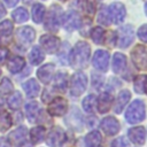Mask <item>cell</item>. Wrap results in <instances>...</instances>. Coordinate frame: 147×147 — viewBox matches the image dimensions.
I'll return each instance as SVG.
<instances>
[{
	"label": "cell",
	"mask_w": 147,
	"mask_h": 147,
	"mask_svg": "<svg viewBox=\"0 0 147 147\" xmlns=\"http://www.w3.org/2000/svg\"><path fill=\"white\" fill-rule=\"evenodd\" d=\"M48 114L52 116H62L68 110V102L63 98H55L48 105Z\"/></svg>",
	"instance_id": "8992f818"
},
{
	"label": "cell",
	"mask_w": 147,
	"mask_h": 147,
	"mask_svg": "<svg viewBox=\"0 0 147 147\" xmlns=\"http://www.w3.org/2000/svg\"><path fill=\"white\" fill-rule=\"evenodd\" d=\"M145 118V105L141 100H134L125 113V119L131 124H137Z\"/></svg>",
	"instance_id": "7a4b0ae2"
},
{
	"label": "cell",
	"mask_w": 147,
	"mask_h": 147,
	"mask_svg": "<svg viewBox=\"0 0 147 147\" xmlns=\"http://www.w3.org/2000/svg\"><path fill=\"white\" fill-rule=\"evenodd\" d=\"M44 57H45V56H44L42 52L40 51V48H39L38 46L32 47V49H31V52H30V55H29V60H30L31 64H33V65L40 64V63L44 61Z\"/></svg>",
	"instance_id": "83f0119b"
},
{
	"label": "cell",
	"mask_w": 147,
	"mask_h": 147,
	"mask_svg": "<svg viewBox=\"0 0 147 147\" xmlns=\"http://www.w3.org/2000/svg\"><path fill=\"white\" fill-rule=\"evenodd\" d=\"M22 105V95L20 92H14V94L8 99V106L11 109H18Z\"/></svg>",
	"instance_id": "e575fe53"
},
{
	"label": "cell",
	"mask_w": 147,
	"mask_h": 147,
	"mask_svg": "<svg viewBox=\"0 0 147 147\" xmlns=\"http://www.w3.org/2000/svg\"><path fill=\"white\" fill-rule=\"evenodd\" d=\"M127 134L130 140L136 145H142L145 142V129L141 126L130 129Z\"/></svg>",
	"instance_id": "d6986e66"
},
{
	"label": "cell",
	"mask_w": 147,
	"mask_h": 147,
	"mask_svg": "<svg viewBox=\"0 0 147 147\" xmlns=\"http://www.w3.org/2000/svg\"><path fill=\"white\" fill-rule=\"evenodd\" d=\"M117 36H118V46L121 48H125L133 41V29L131 28V25H125L118 30Z\"/></svg>",
	"instance_id": "30bf717a"
},
{
	"label": "cell",
	"mask_w": 147,
	"mask_h": 147,
	"mask_svg": "<svg viewBox=\"0 0 147 147\" xmlns=\"http://www.w3.org/2000/svg\"><path fill=\"white\" fill-rule=\"evenodd\" d=\"M126 67V57L121 53H116L113 57V70L115 74H121Z\"/></svg>",
	"instance_id": "603a6c76"
},
{
	"label": "cell",
	"mask_w": 147,
	"mask_h": 147,
	"mask_svg": "<svg viewBox=\"0 0 147 147\" xmlns=\"http://www.w3.org/2000/svg\"><path fill=\"white\" fill-rule=\"evenodd\" d=\"M70 93L74 96L80 95L85 92L87 86V77L83 72H76L70 78Z\"/></svg>",
	"instance_id": "3957f363"
},
{
	"label": "cell",
	"mask_w": 147,
	"mask_h": 147,
	"mask_svg": "<svg viewBox=\"0 0 147 147\" xmlns=\"http://www.w3.org/2000/svg\"><path fill=\"white\" fill-rule=\"evenodd\" d=\"M133 88L137 93H145L147 92V75H140L134 78Z\"/></svg>",
	"instance_id": "484cf974"
},
{
	"label": "cell",
	"mask_w": 147,
	"mask_h": 147,
	"mask_svg": "<svg viewBox=\"0 0 147 147\" xmlns=\"http://www.w3.org/2000/svg\"><path fill=\"white\" fill-rule=\"evenodd\" d=\"M7 56H8V51L6 48H1L0 47V64H2L5 62Z\"/></svg>",
	"instance_id": "ab89813d"
},
{
	"label": "cell",
	"mask_w": 147,
	"mask_h": 147,
	"mask_svg": "<svg viewBox=\"0 0 147 147\" xmlns=\"http://www.w3.org/2000/svg\"><path fill=\"white\" fill-rule=\"evenodd\" d=\"M98 21L105 25H108L110 23V20H109V16L106 14V11H101L99 14V17H98Z\"/></svg>",
	"instance_id": "f35d334b"
},
{
	"label": "cell",
	"mask_w": 147,
	"mask_h": 147,
	"mask_svg": "<svg viewBox=\"0 0 147 147\" xmlns=\"http://www.w3.org/2000/svg\"><path fill=\"white\" fill-rule=\"evenodd\" d=\"M5 15H6V9L2 6V3H0V18H2Z\"/></svg>",
	"instance_id": "7bdbcfd3"
},
{
	"label": "cell",
	"mask_w": 147,
	"mask_h": 147,
	"mask_svg": "<svg viewBox=\"0 0 147 147\" xmlns=\"http://www.w3.org/2000/svg\"><path fill=\"white\" fill-rule=\"evenodd\" d=\"M13 33V22L5 20L0 23V46L7 45L11 39Z\"/></svg>",
	"instance_id": "4fadbf2b"
},
{
	"label": "cell",
	"mask_w": 147,
	"mask_h": 147,
	"mask_svg": "<svg viewBox=\"0 0 147 147\" xmlns=\"http://www.w3.org/2000/svg\"><path fill=\"white\" fill-rule=\"evenodd\" d=\"M138 37L144 42H147V24L141 25L139 28V30H138Z\"/></svg>",
	"instance_id": "74e56055"
},
{
	"label": "cell",
	"mask_w": 147,
	"mask_h": 147,
	"mask_svg": "<svg viewBox=\"0 0 147 147\" xmlns=\"http://www.w3.org/2000/svg\"><path fill=\"white\" fill-rule=\"evenodd\" d=\"M45 138V127L44 126H36L30 131V139L32 144H39Z\"/></svg>",
	"instance_id": "4316f807"
},
{
	"label": "cell",
	"mask_w": 147,
	"mask_h": 147,
	"mask_svg": "<svg viewBox=\"0 0 147 147\" xmlns=\"http://www.w3.org/2000/svg\"><path fill=\"white\" fill-rule=\"evenodd\" d=\"M91 38L95 44H102L103 39H105V30L102 28H93L92 32H91Z\"/></svg>",
	"instance_id": "836d02e7"
},
{
	"label": "cell",
	"mask_w": 147,
	"mask_h": 147,
	"mask_svg": "<svg viewBox=\"0 0 147 147\" xmlns=\"http://www.w3.org/2000/svg\"><path fill=\"white\" fill-rule=\"evenodd\" d=\"M53 74H54V64H52V63L44 64L41 68H39V70L37 72L38 78L42 84H49L51 79L53 77Z\"/></svg>",
	"instance_id": "9a60e30c"
},
{
	"label": "cell",
	"mask_w": 147,
	"mask_h": 147,
	"mask_svg": "<svg viewBox=\"0 0 147 147\" xmlns=\"http://www.w3.org/2000/svg\"><path fill=\"white\" fill-rule=\"evenodd\" d=\"M109 17L111 18V21L116 24H119L124 21L125 17V7L124 5H122L121 2H114L109 6Z\"/></svg>",
	"instance_id": "9c48e42d"
},
{
	"label": "cell",
	"mask_w": 147,
	"mask_h": 147,
	"mask_svg": "<svg viewBox=\"0 0 147 147\" xmlns=\"http://www.w3.org/2000/svg\"><path fill=\"white\" fill-rule=\"evenodd\" d=\"M45 14V7L41 3H36L32 6V20L36 23H40L44 18Z\"/></svg>",
	"instance_id": "f546056e"
},
{
	"label": "cell",
	"mask_w": 147,
	"mask_h": 147,
	"mask_svg": "<svg viewBox=\"0 0 147 147\" xmlns=\"http://www.w3.org/2000/svg\"><path fill=\"white\" fill-rule=\"evenodd\" d=\"M92 63H93L94 68H96L98 70L106 71L108 69V64H109V53L103 49L96 51L93 55Z\"/></svg>",
	"instance_id": "52a82bcc"
},
{
	"label": "cell",
	"mask_w": 147,
	"mask_h": 147,
	"mask_svg": "<svg viewBox=\"0 0 147 147\" xmlns=\"http://www.w3.org/2000/svg\"><path fill=\"white\" fill-rule=\"evenodd\" d=\"M40 45L47 53H55L60 48V39L51 36V34H44L40 37Z\"/></svg>",
	"instance_id": "ba28073f"
},
{
	"label": "cell",
	"mask_w": 147,
	"mask_h": 147,
	"mask_svg": "<svg viewBox=\"0 0 147 147\" xmlns=\"http://www.w3.org/2000/svg\"><path fill=\"white\" fill-rule=\"evenodd\" d=\"M96 102H98V100H96L95 95H93V94L87 95L83 100V108H84V110L86 113H94L95 109H96Z\"/></svg>",
	"instance_id": "f1b7e54d"
},
{
	"label": "cell",
	"mask_w": 147,
	"mask_h": 147,
	"mask_svg": "<svg viewBox=\"0 0 147 147\" xmlns=\"http://www.w3.org/2000/svg\"><path fill=\"white\" fill-rule=\"evenodd\" d=\"M26 127L25 126H20L9 134V141H11L13 145L15 146H21L24 144L25 138H26Z\"/></svg>",
	"instance_id": "e0dca14e"
},
{
	"label": "cell",
	"mask_w": 147,
	"mask_h": 147,
	"mask_svg": "<svg viewBox=\"0 0 147 147\" xmlns=\"http://www.w3.org/2000/svg\"><path fill=\"white\" fill-rule=\"evenodd\" d=\"M90 57V46L85 41H78L76 44L75 51L71 54V63L74 65H78L84 68Z\"/></svg>",
	"instance_id": "6da1fadb"
},
{
	"label": "cell",
	"mask_w": 147,
	"mask_h": 147,
	"mask_svg": "<svg viewBox=\"0 0 147 147\" xmlns=\"http://www.w3.org/2000/svg\"><path fill=\"white\" fill-rule=\"evenodd\" d=\"M11 16H13V18H14V21L16 23H23V22L28 21V18H29L28 11L24 8H17V9H15L13 11Z\"/></svg>",
	"instance_id": "1f68e13d"
},
{
	"label": "cell",
	"mask_w": 147,
	"mask_h": 147,
	"mask_svg": "<svg viewBox=\"0 0 147 147\" xmlns=\"http://www.w3.org/2000/svg\"><path fill=\"white\" fill-rule=\"evenodd\" d=\"M64 141H65V133L59 126L53 127L49 131L46 139V142L49 147H62Z\"/></svg>",
	"instance_id": "5b68a950"
},
{
	"label": "cell",
	"mask_w": 147,
	"mask_h": 147,
	"mask_svg": "<svg viewBox=\"0 0 147 147\" xmlns=\"http://www.w3.org/2000/svg\"><path fill=\"white\" fill-rule=\"evenodd\" d=\"M11 125V118L9 114L5 110L0 111V131H6Z\"/></svg>",
	"instance_id": "d6a6232c"
},
{
	"label": "cell",
	"mask_w": 147,
	"mask_h": 147,
	"mask_svg": "<svg viewBox=\"0 0 147 147\" xmlns=\"http://www.w3.org/2000/svg\"><path fill=\"white\" fill-rule=\"evenodd\" d=\"M3 106V101H2V99L0 98V109H1V107Z\"/></svg>",
	"instance_id": "ee69618b"
},
{
	"label": "cell",
	"mask_w": 147,
	"mask_h": 147,
	"mask_svg": "<svg viewBox=\"0 0 147 147\" xmlns=\"http://www.w3.org/2000/svg\"><path fill=\"white\" fill-rule=\"evenodd\" d=\"M0 74H1V70H0Z\"/></svg>",
	"instance_id": "7dc6e473"
},
{
	"label": "cell",
	"mask_w": 147,
	"mask_h": 147,
	"mask_svg": "<svg viewBox=\"0 0 147 147\" xmlns=\"http://www.w3.org/2000/svg\"><path fill=\"white\" fill-rule=\"evenodd\" d=\"M100 127L107 136H115L119 131V123L115 117L108 116L101 121Z\"/></svg>",
	"instance_id": "8fae6325"
},
{
	"label": "cell",
	"mask_w": 147,
	"mask_h": 147,
	"mask_svg": "<svg viewBox=\"0 0 147 147\" xmlns=\"http://www.w3.org/2000/svg\"><path fill=\"white\" fill-rule=\"evenodd\" d=\"M68 86V76L65 72H59L55 76V87L59 91H64Z\"/></svg>",
	"instance_id": "4dcf8cb0"
},
{
	"label": "cell",
	"mask_w": 147,
	"mask_h": 147,
	"mask_svg": "<svg viewBox=\"0 0 147 147\" xmlns=\"http://www.w3.org/2000/svg\"><path fill=\"white\" fill-rule=\"evenodd\" d=\"M34 36H36V32L30 26L20 28L17 30V33H16V37L21 44H30L34 39Z\"/></svg>",
	"instance_id": "5bb4252c"
},
{
	"label": "cell",
	"mask_w": 147,
	"mask_h": 147,
	"mask_svg": "<svg viewBox=\"0 0 147 147\" xmlns=\"http://www.w3.org/2000/svg\"><path fill=\"white\" fill-rule=\"evenodd\" d=\"M7 67H8V70H9L10 72L16 74V72L21 71V70L24 68V59L21 57V56H13V57L9 60Z\"/></svg>",
	"instance_id": "cb8c5ba5"
},
{
	"label": "cell",
	"mask_w": 147,
	"mask_h": 147,
	"mask_svg": "<svg viewBox=\"0 0 147 147\" xmlns=\"http://www.w3.org/2000/svg\"><path fill=\"white\" fill-rule=\"evenodd\" d=\"M63 25L67 30H75L79 26V16L76 11L71 10V11H68L64 16H63Z\"/></svg>",
	"instance_id": "2e32d148"
},
{
	"label": "cell",
	"mask_w": 147,
	"mask_h": 147,
	"mask_svg": "<svg viewBox=\"0 0 147 147\" xmlns=\"http://www.w3.org/2000/svg\"><path fill=\"white\" fill-rule=\"evenodd\" d=\"M0 147H11V145H10L8 139L0 138Z\"/></svg>",
	"instance_id": "60d3db41"
},
{
	"label": "cell",
	"mask_w": 147,
	"mask_h": 147,
	"mask_svg": "<svg viewBox=\"0 0 147 147\" xmlns=\"http://www.w3.org/2000/svg\"><path fill=\"white\" fill-rule=\"evenodd\" d=\"M111 103H113V96H111L109 93L105 92V93H102V94L99 96V99H98V102H96L98 110H99L100 113H107V111L110 109Z\"/></svg>",
	"instance_id": "7402d4cb"
},
{
	"label": "cell",
	"mask_w": 147,
	"mask_h": 147,
	"mask_svg": "<svg viewBox=\"0 0 147 147\" xmlns=\"http://www.w3.org/2000/svg\"><path fill=\"white\" fill-rule=\"evenodd\" d=\"M57 6H53V9H51L46 22H45V28L49 31H57L59 25H60V11H59Z\"/></svg>",
	"instance_id": "7c38bea8"
},
{
	"label": "cell",
	"mask_w": 147,
	"mask_h": 147,
	"mask_svg": "<svg viewBox=\"0 0 147 147\" xmlns=\"http://www.w3.org/2000/svg\"><path fill=\"white\" fill-rule=\"evenodd\" d=\"M131 59L133 64L139 70H147V47L137 45L131 52Z\"/></svg>",
	"instance_id": "277c9868"
},
{
	"label": "cell",
	"mask_w": 147,
	"mask_h": 147,
	"mask_svg": "<svg viewBox=\"0 0 147 147\" xmlns=\"http://www.w3.org/2000/svg\"><path fill=\"white\" fill-rule=\"evenodd\" d=\"M22 87H23L26 96H29V98H36L39 94V92H40V86H39V84L37 83L36 79H29V80H26L22 85Z\"/></svg>",
	"instance_id": "ffe728a7"
},
{
	"label": "cell",
	"mask_w": 147,
	"mask_h": 147,
	"mask_svg": "<svg viewBox=\"0 0 147 147\" xmlns=\"http://www.w3.org/2000/svg\"><path fill=\"white\" fill-rule=\"evenodd\" d=\"M101 134L99 131H92L85 137V145L87 147H100L101 144Z\"/></svg>",
	"instance_id": "d4e9b609"
},
{
	"label": "cell",
	"mask_w": 147,
	"mask_h": 147,
	"mask_svg": "<svg viewBox=\"0 0 147 147\" xmlns=\"http://www.w3.org/2000/svg\"><path fill=\"white\" fill-rule=\"evenodd\" d=\"M131 98V93L127 91V90H124L122 92H119L117 99L115 100V105H114V111L119 114L122 113V110L124 109V107L126 106V103L129 102Z\"/></svg>",
	"instance_id": "ac0fdd59"
},
{
	"label": "cell",
	"mask_w": 147,
	"mask_h": 147,
	"mask_svg": "<svg viewBox=\"0 0 147 147\" xmlns=\"http://www.w3.org/2000/svg\"><path fill=\"white\" fill-rule=\"evenodd\" d=\"M32 1H33V0H24V2H25V3H31Z\"/></svg>",
	"instance_id": "f6af8a7d"
},
{
	"label": "cell",
	"mask_w": 147,
	"mask_h": 147,
	"mask_svg": "<svg viewBox=\"0 0 147 147\" xmlns=\"http://www.w3.org/2000/svg\"><path fill=\"white\" fill-rule=\"evenodd\" d=\"M111 147H129V144H127V141L125 140L124 137H119V138H116L113 141Z\"/></svg>",
	"instance_id": "8d00e7d4"
},
{
	"label": "cell",
	"mask_w": 147,
	"mask_h": 147,
	"mask_svg": "<svg viewBox=\"0 0 147 147\" xmlns=\"http://www.w3.org/2000/svg\"><path fill=\"white\" fill-rule=\"evenodd\" d=\"M14 86L11 84V82L8 78H3L0 83V93L1 94H8L10 92H13Z\"/></svg>",
	"instance_id": "d590c367"
},
{
	"label": "cell",
	"mask_w": 147,
	"mask_h": 147,
	"mask_svg": "<svg viewBox=\"0 0 147 147\" xmlns=\"http://www.w3.org/2000/svg\"><path fill=\"white\" fill-rule=\"evenodd\" d=\"M63 1H65V0H63Z\"/></svg>",
	"instance_id": "c3c4849f"
},
{
	"label": "cell",
	"mask_w": 147,
	"mask_h": 147,
	"mask_svg": "<svg viewBox=\"0 0 147 147\" xmlns=\"http://www.w3.org/2000/svg\"><path fill=\"white\" fill-rule=\"evenodd\" d=\"M5 2H6V5L8 7H14L18 2V0H5Z\"/></svg>",
	"instance_id": "b9f144b4"
},
{
	"label": "cell",
	"mask_w": 147,
	"mask_h": 147,
	"mask_svg": "<svg viewBox=\"0 0 147 147\" xmlns=\"http://www.w3.org/2000/svg\"><path fill=\"white\" fill-rule=\"evenodd\" d=\"M25 115L30 122H36L40 115V107L36 101H31L25 105Z\"/></svg>",
	"instance_id": "44dd1931"
},
{
	"label": "cell",
	"mask_w": 147,
	"mask_h": 147,
	"mask_svg": "<svg viewBox=\"0 0 147 147\" xmlns=\"http://www.w3.org/2000/svg\"><path fill=\"white\" fill-rule=\"evenodd\" d=\"M145 10H146V14H147V2H146V6H145Z\"/></svg>",
	"instance_id": "bcb514c9"
}]
</instances>
